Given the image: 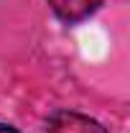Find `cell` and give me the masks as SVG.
I'll list each match as a JSON object with an SVG mask.
<instances>
[{"label": "cell", "mask_w": 130, "mask_h": 133, "mask_svg": "<svg viewBox=\"0 0 130 133\" xmlns=\"http://www.w3.org/2000/svg\"><path fill=\"white\" fill-rule=\"evenodd\" d=\"M51 10L64 21H82L89 13H95L102 0H49Z\"/></svg>", "instance_id": "2"}, {"label": "cell", "mask_w": 130, "mask_h": 133, "mask_svg": "<svg viewBox=\"0 0 130 133\" xmlns=\"http://www.w3.org/2000/svg\"><path fill=\"white\" fill-rule=\"evenodd\" d=\"M0 133H18L13 125H0Z\"/></svg>", "instance_id": "3"}, {"label": "cell", "mask_w": 130, "mask_h": 133, "mask_svg": "<svg viewBox=\"0 0 130 133\" xmlns=\"http://www.w3.org/2000/svg\"><path fill=\"white\" fill-rule=\"evenodd\" d=\"M46 133H107V131L89 115L61 110V113H56V115L49 118Z\"/></svg>", "instance_id": "1"}]
</instances>
